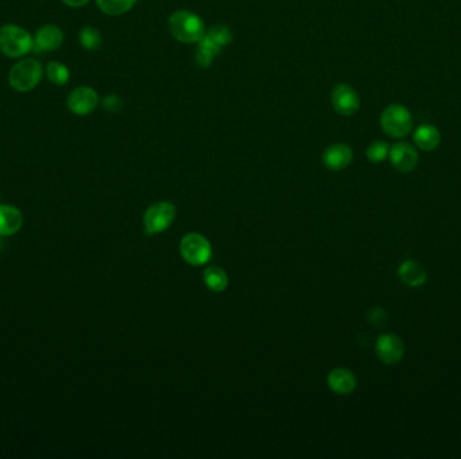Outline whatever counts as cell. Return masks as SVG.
<instances>
[{"label":"cell","instance_id":"6da1fadb","mask_svg":"<svg viewBox=\"0 0 461 459\" xmlns=\"http://www.w3.org/2000/svg\"><path fill=\"white\" fill-rule=\"evenodd\" d=\"M169 31L181 44H199L207 34L203 19L192 11L180 10L170 15Z\"/></svg>","mask_w":461,"mask_h":459},{"label":"cell","instance_id":"7a4b0ae2","mask_svg":"<svg viewBox=\"0 0 461 459\" xmlns=\"http://www.w3.org/2000/svg\"><path fill=\"white\" fill-rule=\"evenodd\" d=\"M34 49L30 33L17 24L0 27V51L10 58H21Z\"/></svg>","mask_w":461,"mask_h":459},{"label":"cell","instance_id":"3957f363","mask_svg":"<svg viewBox=\"0 0 461 459\" xmlns=\"http://www.w3.org/2000/svg\"><path fill=\"white\" fill-rule=\"evenodd\" d=\"M44 69L40 61L34 58H24L17 62L8 73V83L17 92H30L42 80Z\"/></svg>","mask_w":461,"mask_h":459},{"label":"cell","instance_id":"277c9868","mask_svg":"<svg viewBox=\"0 0 461 459\" xmlns=\"http://www.w3.org/2000/svg\"><path fill=\"white\" fill-rule=\"evenodd\" d=\"M380 127L390 138H405L412 132L413 117L406 107L392 104L380 115Z\"/></svg>","mask_w":461,"mask_h":459},{"label":"cell","instance_id":"5b68a950","mask_svg":"<svg viewBox=\"0 0 461 459\" xmlns=\"http://www.w3.org/2000/svg\"><path fill=\"white\" fill-rule=\"evenodd\" d=\"M176 207L171 202L161 201L149 207L143 216V225L147 234H158L167 230L176 218Z\"/></svg>","mask_w":461,"mask_h":459},{"label":"cell","instance_id":"8992f818","mask_svg":"<svg viewBox=\"0 0 461 459\" xmlns=\"http://www.w3.org/2000/svg\"><path fill=\"white\" fill-rule=\"evenodd\" d=\"M180 251L185 261L192 266L206 264L212 256L210 243L200 233L185 234L180 244Z\"/></svg>","mask_w":461,"mask_h":459},{"label":"cell","instance_id":"52a82bcc","mask_svg":"<svg viewBox=\"0 0 461 459\" xmlns=\"http://www.w3.org/2000/svg\"><path fill=\"white\" fill-rule=\"evenodd\" d=\"M333 110L342 116L355 115L360 107V97L348 84H339L330 94Z\"/></svg>","mask_w":461,"mask_h":459},{"label":"cell","instance_id":"ba28073f","mask_svg":"<svg viewBox=\"0 0 461 459\" xmlns=\"http://www.w3.org/2000/svg\"><path fill=\"white\" fill-rule=\"evenodd\" d=\"M389 158L392 162V167L402 174L412 173L413 170H415V167L418 166V162H419V157H418L415 147L408 141H398L392 146Z\"/></svg>","mask_w":461,"mask_h":459},{"label":"cell","instance_id":"9c48e42d","mask_svg":"<svg viewBox=\"0 0 461 459\" xmlns=\"http://www.w3.org/2000/svg\"><path fill=\"white\" fill-rule=\"evenodd\" d=\"M378 358L386 365L398 364L405 354V344L395 334H382L375 345Z\"/></svg>","mask_w":461,"mask_h":459},{"label":"cell","instance_id":"30bf717a","mask_svg":"<svg viewBox=\"0 0 461 459\" xmlns=\"http://www.w3.org/2000/svg\"><path fill=\"white\" fill-rule=\"evenodd\" d=\"M67 104L74 115H90L99 105V94L90 87H78L69 93Z\"/></svg>","mask_w":461,"mask_h":459},{"label":"cell","instance_id":"8fae6325","mask_svg":"<svg viewBox=\"0 0 461 459\" xmlns=\"http://www.w3.org/2000/svg\"><path fill=\"white\" fill-rule=\"evenodd\" d=\"M353 159V153L344 143H335L324 151L323 162L325 167L333 171L346 168Z\"/></svg>","mask_w":461,"mask_h":459},{"label":"cell","instance_id":"7c38bea8","mask_svg":"<svg viewBox=\"0 0 461 459\" xmlns=\"http://www.w3.org/2000/svg\"><path fill=\"white\" fill-rule=\"evenodd\" d=\"M62 42H64L62 30L58 26L47 24L37 31L34 47L38 51H54L61 47Z\"/></svg>","mask_w":461,"mask_h":459},{"label":"cell","instance_id":"4fadbf2b","mask_svg":"<svg viewBox=\"0 0 461 459\" xmlns=\"http://www.w3.org/2000/svg\"><path fill=\"white\" fill-rule=\"evenodd\" d=\"M328 386L335 393L349 395L356 390L358 380L352 370L346 367H336L328 374Z\"/></svg>","mask_w":461,"mask_h":459},{"label":"cell","instance_id":"5bb4252c","mask_svg":"<svg viewBox=\"0 0 461 459\" xmlns=\"http://www.w3.org/2000/svg\"><path fill=\"white\" fill-rule=\"evenodd\" d=\"M398 276L403 284L408 287L417 288L426 283L428 274L425 268L415 260H405L398 268Z\"/></svg>","mask_w":461,"mask_h":459},{"label":"cell","instance_id":"9a60e30c","mask_svg":"<svg viewBox=\"0 0 461 459\" xmlns=\"http://www.w3.org/2000/svg\"><path fill=\"white\" fill-rule=\"evenodd\" d=\"M24 217L19 209L0 205V236H12L22 228Z\"/></svg>","mask_w":461,"mask_h":459},{"label":"cell","instance_id":"2e32d148","mask_svg":"<svg viewBox=\"0 0 461 459\" xmlns=\"http://www.w3.org/2000/svg\"><path fill=\"white\" fill-rule=\"evenodd\" d=\"M415 146L422 151H433L441 143V134L432 124H422L414 131L413 135Z\"/></svg>","mask_w":461,"mask_h":459},{"label":"cell","instance_id":"e0dca14e","mask_svg":"<svg viewBox=\"0 0 461 459\" xmlns=\"http://www.w3.org/2000/svg\"><path fill=\"white\" fill-rule=\"evenodd\" d=\"M221 51V47L219 46L217 44H215L209 37H206L199 42V49H197V54H196V64L197 67L207 69L213 60L216 58V55Z\"/></svg>","mask_w":461,"mask_h":459},{"label":"cell","instance_id":"ac0fdd59","mask_svg":"<svg viewBox=\"0 0 461 459\" xmlns=\"http://www.w3.org/2000/svg\"><path fill=\"white\" fill-rule=\"evenodd\" d=\"M204 282L208 288L220 293L224 291L228 286V276L220 267H208L204 272Z\"/></svg>","mask_w":461,"mask_h":459},{"label":"cell","instance_id":"d6986e66","mask_svg":"<svg viewBox=\"0 0 461 459\" xmlns=\"http://www.w3.org/2000/svg\"><path fill=\"white\" fill-rule=\"evenodd\" d=\"M99 8L111 17H117L128 12L137 3V0H96Z\"/></svg>","mask_w":461,"mask_h":459},{"label":"cell","instance_id":"ffe728a7","mask_svg":"<svg viewBox=\"0 0 461 459\" xmlns=\"http://www.w3.org/2000/svg\"><path fill=\"white\" fill-rule=\"evenodd\" d=\"M47 80L50 83H53L54 85H58V87L65 85L70 78L69 69L64 64L57 62V61L47 64Z\"/></svg>","mask_w":461,"mask_h":459},{"label":"cell","instance_id":"44dd1931","mask_svg":"<svg viewBox=\"0 0 461 459\" xmlns=\"http://www.w3.org/2000/svg\"><path fill=\"white\" fill-rule=\"evenodd\" d=\"M78 40H80L81 46L87 49V50H96V49L101 46V44H103V38H101L100 31L94 27H91V26H85V27L81 28Z\"/></svg>","mask_w":461,"mask_h":459},{"label":"cell","instance_id":"7402d4cb","mask_svg":"<svg viewBox=\"0 0 461 459\" xmlns=\"http://www.w3.org/2000/svg\"><path fill=\"white\" fill-rule=\"evenodd\" d=\"M207 37H209L215 44H217L219 46H227L228 44L232 42L233 38V33L228 26L226 24H215L212 26L207 31Z\"/></svg>","mask_w":461,"mask_h":459},{"label":"cell","instance_id":"603a6c76","mask_svg":"<svg viewBox=\"0 0 461 459\" xmlns=\"http://www.w3.org/2000/svg\"><path fill=\"white\" fill-rule=\"evenodd\" d=\"M390 146L383 140H376L371 143L367 148V158L372 163H382L389 158Z\"/></svg>","mask_w":461,"mask_h":459},{"label":"cell","instance_id":"cb8c5ba5","mask_svg":"<svg viewBox=\"0 0 461 459\" xmlns=\"http://www.w3.org/2000/svg\"><path fill=\"white\" fill-rule=\"evenodd\" d=\"M101 105L107 112H119L123 108V100L117 94H108L103 98Z\"/></svg>","mask_w":461,"mask_h":459},{"label":"cell","instance_id":"d4e9b609","mask_svg":"<svg viewBox=\"0 0 461 459\" xmlns=\"http://www.w3.org/2000/svg\"><path fill=\"white\" fill-rule=\"evenodd\" d=\"M369 320L375 327H382L387 322V313L382 307H372L369 310Z\"/></svg>","mask_w":461,"mask_h":459},{"label":"cell","instance_id":"484cf974","mask_svg":"<svg viewBox=\"0 0 461 459\" xmlns=\"http://www.w3.org/2000/svg\"><path fill=\"white\" fill-rule=\"evenodd\" d=\"M64 4L69 6V7H73V8H78V7H83L85 4H88L90 0H61Z\"/></svg>","mask_w":461,"mask_h":459},{"label":"cell","instance_id":"4316f807","mask_svg":"<svg viewBox=\"0 0 461 459\" xmlns=\"http://www.w3.org/2000/svg\"><path fill=\"white\" fill-rule=\"evenodd\" d=\"M1 245H3V241H1V236H0V248H1Z\"/></svg>","mask_w":461,"mask_h":459}]
</instances>
